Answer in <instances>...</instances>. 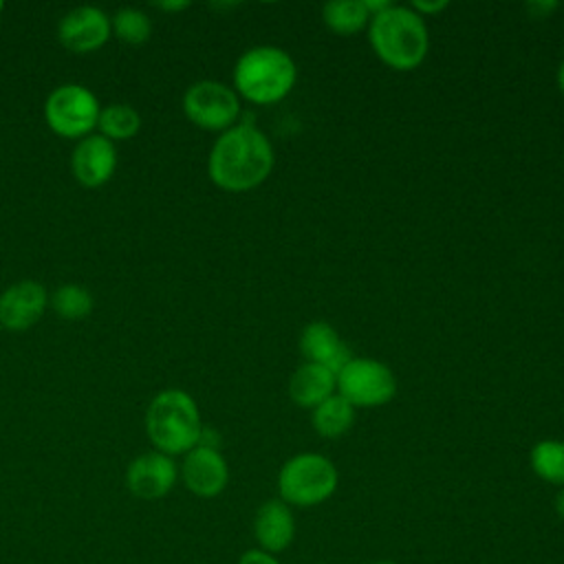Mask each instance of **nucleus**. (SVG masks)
Instances as JSON below:
<instances>
[{
    "label": "nucleus",
    "instance_id": "22",
    "mask_svg": "<svg viewBox=\"0 0 564 564\" xmlns=\"http://www.w3.org/2000/svg\"><path fill=\"white\" fill-rule=\"evenodd\" d=\"M110 31L119 42L130 46H141L152 35V20L141 9L123 7V9H117L115 15L110 18Z\"/></svg>",
    "mask_w": 564,
    "mask_h": 564
},
{
    "label": "nucleus",
    "instance_id": "21",
    "mask_svg": "<svg viewBox=\"0 0 564 564\" xmlns=\"http://www.w3.org/2000/svg\"><path fill=\"white\" fill-rule=\"evenodd\" d=\"M48 304L53 306L59 319L79 322L93 313L95 300H93V293L82 284L66 282L53 291V295L48 297Z\"/></svg>",
    "mask_w": 564,
    "mask_h": 564
},
{
    "label": "nucleus",
    "instance_id": "19",
    "mask_svg": "<svg viewBox=\"0 0 564 564\" xmlns=\"http://www.w3.org/2000/svg\"><path fill=\"white\" fill-rule=\"evenodd\" d=\"M97 130L108 141H128L141 130V115L130 104H108L99 112Z\"/></svg>",
    "mask_w": 564,
    "mask_h": 564
},
{
    "label": "nucleus",
    "instance_id": "6",
    "mask_svg": "<svg viewBox=\"0 0 564 564\" xmlns=\"http://www.w3.org/2000/svg\"><path fill=\"white\" fill-rule=\"evenodd\" d=\"M99 99L84 84H62L44 101V121L62 139H84L93 134L99 121Z\"/></svg>",
    "mask_w": 564,
    "mask_h": 564
},
{
    "label": "nucleus",
    "instance_id": "4",
    "mask_svg": "<svg viewBox=\"0 0 564 564\" xmlns=\"http://www.w3.org/2000/svg\"><path fill=\"white\" fill-rule=\"evenodd\" d=\"M295 79V62L278 46H253L245 51L234 66L236 95L256 106L282 101L293 90Z\"/></svg>",
    "mask_w": 564,
    "mask_h": 564
},
{
    "label": "nucleus",
    "instance_id": "17",
    "mask_svg": "<svg viewBox=\"0 0 564 564\" xmlns=\"http://www.w3.org/2000/svg\"><path fill=\"white\" fill-rule=\"evenodd\" d=\"M313 427L324 438H339L344 436L355 423V408L341 397L333 394L319 405L313 408Z\"/></svg>",
    "mask_w": 564,
    "mask_h": 564
},
{
    "label": "nucleus",
    "instance_id": "29",
    "mask_svg": "<svg viewBox=\"0 0 564 564\" xmlns=\"http://www.w3.org/2000/svg\"><path fill=\"white\" fill-rule=\"evenodd\" d=\"M370 564H397V562H392V560H377V562H370Z\"/></svg>",
    "mask_w": 564,
    "mask_h": 564
},
{
    "label": "nucleus",
    "instance_id": "24",
    "mask_svg": "<svg viewBox=\"0 0 564 564\" xmlns=\"http://www.w3.org/2000/svg\"><path fill=\"white\" fill-rule=\"evenodd\" d=\"M447 7H449V2H447V0H436V2L416 0V2H412V4H410V9H412L414 13H419L421 18H425V15H436V13H441L443 9H447Z\"/></svg>",
    "mask_w": 564,
    "mask_h": 564
},
{
    "label": "nucleus",
    "instance_id": "28",
    "mask_svg": "<svg viewBox=\"0 0 564 564\" xmlns=\"http://www.w3.org/2000/svg\"><path fill=\"white\" fill-rule=\"evenodd\" d=\"M557 86H560V90H562V95H564V62H562V66H560V70H557Z\"/></svg>",
    "mask_w": 564,
    "mask_h": 564
},
{
    "label": "nucleus",
    "instance_id": "23",
    "mask_svg": "<svg viewBox=\"0 0 564 564\" xmlns=\"http://www.w3.org/2000/svg\"><path fill=\"white\" fill-rule=\"evenodd\" d=\"M238 564H280L275 555L262 551V549H247L240 557Z\"/></svg>",
    "mask_w": 564,
    "mask_h": 564
},
{
    "label": "nucleus",
    "instance_id": "15",
    "mask_svg": "<svg viewBox=\"0 0 564 564\" xmlns=\"http://www.w3.org/2000/svg\"><path fill=\"white\" fill-rule=\"evenodd\" d=\"M300 350L306 361L324 366L335 375L352 359L339 333L326 322H311L302 328Z\"/></svg>",
    "mask_w": 564,
    "mask_h": 564
},
{
    "label": "nucleus",
    "instance_id": "20",
    "mask_svg": "<svg viewBox=\"0 0 564 564\" xmlns=\"http://www.w3.org/2000/svg\"><path fill=\"white\" fill-rule=\"evenodd\" d=\"M531 469L538 478L564 487V441L544 438L531 447Z\"/></svg>",
    "mask_w": 564,
    "mask_h": 564
},
{
    "label": "nucleus",
    "instance_id": "16",
    "mask_svg": "<svg viewBox=\"0 0 564 564\" xmlns=\"http://www.w3.org/2000/svg\"><path fill=\"white\" fill-rule=\"evenodd\" d=\"M337 392V375L324 366L304 361L289 379V397L300 408H315Z\"/></svg>",
    "mask_w": 564,
    "mask_h": 564
},
{
    "label": "nucleus",
    "instance_id": "1",
    "mask_svg": "<svg viewBox=\"0 0 564 564\" xmlns=\"http://www.w3.org/2000/svg\"><path fill=\"white\" fill-rule=\"evenodd\" d=\"M275 163L269 137L251 123H236L218 134L207 156L212 183L225 192H249L267 181Z\"/></svg>",
    "mask_w": 564,
    "mask_h": 564
},
{
    "label": "nucleus",
    "instance_id": "8",
    "mask_svg": "<svg viewBox=\"0 0 564 564\" xmlns=\"http://www.w3.org/2000/svg\"><path fill=\"white\" fill-rule=\"evenodd\" d=\"M337 394H341L352 408L386 405L397 394V379L383 361L352 357L337 372Z\"/></svg>",
    "mask_w": 564,
    "mask_h": 564
},
{
    "label": "nucleus",
    "instance_id": "27",
    "mask_svg": "<svg viewBox=\"0 0 564 564\" xmlns=\"http://www.w3.org/2000/svg\"><path fill=\"white\" fill-rule=\"evenodd\" d=\"M553 505H555V513L564 520V487L557 491V496H555V502H553Z\"/></svg>",
    "mask_w": 564,
    "mask_h": 564
},
{
    "label": "nucleus",
    "instance_id": "14",
    "mask_svg": "<svg viewBox=\"0 0 564 564\" xmlns=\"http://www.w3.org/2000/svg\"><path fill=\"white\" fill-rule=\"evenodd\" d=\"M253 535L258 549L271 555L286 551L295 538V518L291 507L280 498L264 500L253 516Z\"/></svg>",
    "mask_w": 564,
    "mask_h": 564
},
{
    "label": "nucleus",
    "instance_id": "13",
    "mask_svg": "<svg viewBox=\"0 0 564 564\" xmlns=\"http://www.w3.org/2000/svg\"><path fill=\"white\" fill-rule=\"evenodd\" d=\"M117 170V148L101 134L79 139L70 154V172L82 187L95 189L106 185Z\"/></svg>",
    "mask_w": 564,
    "mask_h": 564
},
{
    "label": "nucleus",
    "instance_id": "7",
    "mask_svg": "<svg viewBox=\"0 0 564 564\" xmlns=\"http://www.w3.org/2000/svg\"><path fill=\"white\" fill-rule=\"evenodd\" d=\"M183 112L200 130L225 132L240 117V97L223 82L200 79L185 90Z\"/></svg>",
    "mask_w": 564,
    "mask_h": 564
},
{
    "label": "nucleus",
    "instance_id": "10",
    "mask_svg": "<svg viewBox=\"0 0 564 564\" xmlns=\"http://www.w3.org/2000/svg\"><path fill=\"white\" fill-rule=\"evenodd\" d=\"M178 480V467L172 456L156 449L134 456L126 467V487L139 500L165 498Z\"/></svg>",
    "mask_w": 564,
    "mask_h": 564
},
{
    "label": "nucleus",
    "instance_id": "26",
    "mask_svg": "<svg viewBox=\"0 0 564 564\" xmlns=\"http://www.w3.org/2000/svg\"><path fill=\"white\" fill-rule=\"evenodd\" d=\"M557 4L555 2H529L527 9L535 15V18H544L549 11H553Z\"/></svg>",
    "mask_w": 564,
    "mask_h": 564
},
{
    "label": "nucleus",
    "instance_id": "5",
    "mask_svg": "<svg viewBox=\"0 0 564 564\" xmlns=\"http://www.w3.org/2000/svg\"><path fill=\"white\" fill-rule=\"evenodd\" d=\"M339 482L337 467L317 452L291 456L278 474L280 500L289 507H315L326 502Z\"/></svg>",
    "mask_w": 564,
    "mask_h": 564
},
{
    "label": "nucleus",
    "instance_id": "25",
    "mask_svg": "<svg viewBox=\"0 0 564 564\" xmlns=\"http://www.w3.org/2000/svg\"><path fill=\"white\" fill-rule=\"evenodd\" d=\"M154 7L159 9V11H170V13H178V11H183V9H187L189 7V2L187 0H165V2H154Z\"/></svg>",
    "mask_w": 564,
    "mask_h": 564
},
{
    "label": "nucleus",
    "instance_id": "30",
    "mask_svg": "<svg viewBox=\"0 0 564 564\" xmlns=\"http://www.w3.org/2000/svg\"><path fill=\"white\" fill-rule=\"evenodd\" d=\"M2 11H4V2L0 0V15H2Z\"/></svg>",
    "mask_w": 564,
    "mask_h": 564
},
{
    "label": "nucleus",
    "instance_id": "9",
    "mask_svg": "<svg viewBox=\"0 0 564 564\" xmlns=\"http://www.w3.org/2000/svg\"><path fill=\"white\" fill-rule=\"evenodd\" d=\"M112 37L110 15H106L99 7L82 4L70 9L57 22V40L59 44L75 55H86L99 51Z\"/></svg>",
    "mask_w": 564,
    "mask_h": 564
},
{
    "label": "nucleus",
    "instance_id": "3",
    "mask_svg": "<svg viewBox=\"0 0 564 564\" xmlns=\"http://www.w3.org/2000/svg\"><path fill=\"white\" fill-rule=\"evenodd\" d=\"M368 40L375 55L394 70L416 68L430 48L425 20L410 7L390 4L368 22Z\"/></svg>",
    "mask_w": 564,
    "mask_h": 564
},
{
    "label": "nucleus",
    "instance_id": "18",
    "mask_svg": "<svg viewBox=\"0 0 564 564\" xmlns=\"http://www.w3.org/2000/svg\"><path fill=\"white\" fill-rule=\"evenodd\" d=\"M322 20L337 35H355L370 22V13L364 0H335L322 7Z\"/></svg>",
    "mask_w": 564,
    "mask_h": 564
},
{
    "label": "nucleus",
    "instance_id": "12",
    "mask_svg": "<svg viewBox=\"0 0 564 564\" xmlns=\"http://www.w3.org/2000/svg\"><path fill=\"white\" fill-rule=\"evenodd\" d=\"M48 306V291L37 280H18L0 293V326L13 333L35 326Z\"/></svg>",
    "mask_w": 564,
    "mask_h": 564
},
{
    "label": "nucleus",
    "instance_id": "2",
    "mask_svg": "<svg viewBox=\"0 0 564 564\" xmlns=\"http://www.w3.org/2000/svg\"><path fill=\"white\" fill-rule=\"evenodd\" d=\"M145 434L165 456H185L200 443L203 421L192 394L181 388L156 392L145 410Z\"/></svg>",
    "mask_w": 564,
    "mask_h": 564
},
{
    "label": "nucleus",
    "instance_id": "11",
    "mask_svg": "<svg viewBox=\"0 0 564 564\" xmlns=\"http://www.w3.org/2000/svg\"><path fill=\"white\" fill-rule=\"evenodd\" d=\"M178 476L187 491L198 498H216L229 482V465L218 447L196 445L183 456Z\"/></svg>",
    "mask_w": 564,
    "mask_h": 564
}]
</instances>
